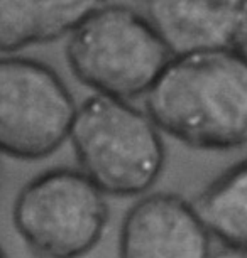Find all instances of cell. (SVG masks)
I'll use <instances>...</instances> for the list:
<instances>
[{"instance_id":"cell-7","label":"cell","mask_w":247,"mask_h":258,"mask_svg":"<svg viewBox=\"0 0 247 258\" xmlns=\"http://www.w3.org/2000/svg\"><path fill=\"white\" fill-rule=\"evenodd\" d=\"M244 0H146V17L171 54L230 47Z\"/></svg>"},{"instance_id":"cell-10","label":"cell","mask_w":247,"mask_h":258,"mask_svg":"<svg viewBox=\"0 0 247 258\" xmlns=\"http://www.w3.org/2000/svg\"><path fill=\"white\" fill-rule=\"evenodd\" d=\"M230 47L247 61V0H244V6H242L240 17L239 22H237V29Z\"/></svg>"},{"instance_id":"cell-3","label":"cell","mask_w":247,"mask_h":258,"mask_svg":"<svg viewBox=\"0 0 247 258\" xmlns=\"http://www.w3.org/2000/svg\"><path fill=\"white\" fill-rule=\"evenodd\" d=\"M171 56L146 16L115 2L85 19L66 46L68 66L83 85L124 100L146 95Z\"/></svg>"},{"instance_id":"cell-9","label":"cell","mask_w":247,"mask_h":258,"mask_svg":"<svg viewBox=\"0 0 247 258\" xmlns=\"http://www.w3.org/2000/svg\"><path fill=\"white\" fill-rule=\"evenodd\" d=\"M195 208L212 238L232 251L247 253V159L208 184Z\"/></svg>"},{"instance_id":"cell-4","label":"cell","mask_w":247,"mask_h":258,"mask_svg":"<svg viewBox=\"0 0 247 258\" xmlns=\"http://www.w3.org/2000/svg\"><path fill=\"white\" fill-rule=\"evenodd\" d=\"M12 221L37 255L80 256L102 240L109 206L105 192L83 170L58 167L26 182L14 201Z\"/></svg>"},{"instance_id":"cell-5","label":"cell","mask_w":247,"mask_h":258,"mask_svg":"<svg viewBox=\"0 0 247 258\" xmlns=\"http://www.w3.org/2000/svg\"><path fill=\"white\" fill-rule=\"evenodd\" d=\"M75 111L73 95L53 68L31 57H0V154L50 157L68 140Z\"/></svg>"},{"instance_id":"cell-12","label":"cell","mask_w":247,"mask_h":258,"mask_svg":"<svg viewBox=\"0 0 247 258\" xmlns=\"http://www.w3.org/2000/svg\"><path fill=\"white\" fill-rule=\"evenodd\" d=\"M0 256H6V251H4L2 246H0Z\"/></svg>"},{"instance_id":"cell-2","label":"cell","mask_w":247,"mask_h":258,"mask_svg":"<svg viewBox=\"0 0 247 258\" xmlns=\"http://www.w3.org/2000/svg\"><path fill=\"white\" fill-rule=\"evenodd\" d=\"M70 139L81 170L105 196H139L166 162L159 126L129 100L95 93L76 106Z\"/></svg>"},{"instance_id":"cell-1","label":"cell","mask_w":247,"mask_h":258,"mask_svg":"<svg viewBox=\"0 0 247 258\" xmlns=\"http://www.w3.org/2000/svg\"><path fill=\"white\" fill-rule=\"evenodd\" d=\"M144 96L159 130L188 147L247 145V61L232 47L171 56Z\"/></svg>"},{"instance_id":"cell-6","label":"cell","mask_w":247,"mask_h":258,"mask_svg":"<svg viewBox=\"0 0 247 258\" xmlns=\"http://www.w3.org/2000/svg\"><path fill=\"white\" fill-rule=\"evenodd\" d=\"M212 236L195 204L174 192L140 198L122 220L119 251L125 258H205Z\"/></svg>"},{"instance_id":"cell-8","label":"cell","mask_w":247,"mask_h":258,"mask_svg":"<svg viewBox=\"0 0 247 258\" xmlns=\"http://www.w3.org/2000/svg\"><path fill=\"white\" fill-rule=\"evenodd\" d=\"M114 0H0V54L70 36Z\"/></svg>"},{"instance_id":"cell-11","label":"cell","mask_w":247,"mask_h":258,"mask_svg":"<svg viewBox=\"0 0 247 258\" xmlns=\"http://www.w3.org/2000/svg\"><path fill=\"white\" fill-rule=\"evenodd\" d=\"M2 177H4V172H2V159H0V189H2Z\"/></svg>"}]
</instances>
